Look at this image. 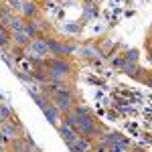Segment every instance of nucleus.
Listing matches in <instances>:
<instances>
[{"label": "nucleus", "instance_id": "f03ea898", "mask_svg": "<svg viewBox=\"0 0 152 152\" xmlns=\"http://www.w3.org/2000/svg\"><path fill=\"white\" fill-rule=\"evenodd\" d=\"M26 51L31 53L28 55V59H45L47 55H51L49 53V45H47V39H33L28 45H26Z\"/></svg>", "mask_w": 152, "mask_h": 152}, {"label": "nucleus", "instance_id": "a211bd4d", "mask_svg": "<svg viewBox=\"0 0 152 152\" xmlns=\"http://www.w3.org/2000/svg\"><path fill=\"white\" fill-rule=\"evenodd\" d=\"M148 85H150V87H152V79H148Z\"/></svg>", "mask_w": 152, "mask_h": 152}, {"label": "nucleus", "instance_id": "39448f33", "mask_svg": "<svg viewBox=\"0 0 152 152\" xmlns=\"http://www.w3.org/2000/svg\"><path fill=\"white\" fill-rule=\"evenodd\" d=\"M43 112H45L47 120L53 124V126H57V128L61 126V112L55 107V104H47L45 107H43Z\"/></svg>", "mask_w": 152, "mask_h": 152}, {"label": "nucleus", "instance_id": "9d476101", "mask_svg": "<svg viewBox=\"0 0 152 152\" xmlns=\"http://www.w3.org/2000/svg\"><path fill=\"white\" fill-rule=\"evenodd\" d=\"M6 24L10 26V31H12V33H16V31H23V26H24L23 18H16V16H10V20H8Z\"/></svg>", "mask_w": 152, "mask_h": 152}, {"label": "nucleus", "instance_id": "1a4fd4ad", "mask_svg": "<svg viewBox=\"0 0 152 152\" xmlns=\"http://www.w3.org/2000/svg\"><path fill=\"white\" fill-rule=\"evenodd\" d=\"M23 31L26 33L28 39H37L39 37V23H24Z\"/></svg>", "mask_w": 152, "mask_h": 152}, {"label": "nucleus", "instance_id": "423d86ee", "mask_svg": "<svg viewBox=\"0 0 152 152\" xmlns=\"http://www.w3.org/2000/svg\"><path fill=\"white\" fill-rule=\"evenodd\" d=\"M69 148L71 152H89L91 150V140L85 138V136H79L73 144H69Z\"/></svg>", "mask_w": 152, "mask_h": 152}, {"label": "nucleus", "instance_id": "f257e3e1", "mask_svg": "<svg viewBox=\"0 0 152 152\" xmlns=\"http://www.w3.org/2000/svg\"><path fill=\"white\" fill-rule=\"evenodd\" d=\"M53 104H55V107H57L59 112H65V114L73 112V107H75V105H73L75 104V102H73V95H71V91L67 87L53 94Z\"/></svg>", "mask_w": 152, "mask_h": 152}, {"label": "nucleus", "instance_id": "7ed1b4c3", "mask_svg": "<svg viewBox=\"0 0 152 152\" xmlns=\"http://www.w3.org/2000/svg\"><path fill=\"white\" fill-rule=\"evenodd\" d=\"M47 45H49V53L57 55V59H63L65 55H71L75 51V45H63L59 41H53V39H49Z\"/></svg>", "mask_w": 152, "mask_h": 152}, {"label": "nucleus", "instance_id": "f3484780", "mask_svg": "<svg viewBox=\"0 0 152 152\" xmlns=\"http://www.w3.org/2000/svg\"><path fill=\"white\" fill-rule=\"evenodd\" d=\"M95 152H105V146H102V144H99V146L95 148Z\"/></svg>", "mask_w": 152, "mask_h": 152}, {"label": "nucleus", "instance_id": "4468645a", "mask_svg": "<svg viewBox=\"0 0 152 152\" xmlns=\"http://www.w3.org/2000/svg\"><path fill=\"white\" fill-rule=\"evenodd\" d=\"M79 53H83V57H97V55H99V51H95V49H89V47L79 49Z\"/></svg>", "mask_w": 152, "mask_h": 152}, {"label": "nucleus", "instance_id": "dca6fc26", "mask_svg": "<svg viewBox=\"0 0 152 152\" xmlns=\"http://www.w3.org/2000/svg\"><path fill=\"white\" fill-rule=\"evenodd\" d=\"M128 61H136V59H138V53H136V51H132V53H128Z\"/></svg>", "mask_w": 152, "mask_h": 152}, {"label": "nucleus", "instance_id": "2eb2a0df", "mask_svg": "<svg viewBox=\"0 0 152 152\" xmlns=\"http://www.w3.org/2000/svg\"><path fill=\"white\" fill-rule=\"evenodd\" d=\"M4 144H10V140L2 134V130H0V146H4Z\"/></svg>", "mask_w": 152, "mask_h": 152}, {"label": "nucleus", "instance_id": "ddd939ff", "mask_svg": "<svg viewBox=\"0 0 152 152\" xmlns=\"http://www.w3.org/2000/svg\"><path fill=\"white\" fill-rule=\"evenodd\" d=\"M0 114L4 120H12V107L8 104H0Z\"/></svg>", "mask_w": 152, "mask_h": 152}, {"label": "nucleus", "instance_id": "f8f14e48", "mask_svg": "<svg viewBox=\"0 0 152 152\" xmlns=\"http://www.w3.org/2000/svg\"><path fill=\"white\" fill-rule=\"evenodd\" d=\"M10 43V35L4 26H0V49H6V45Z\"/></svg>", "mask_w": 152, "mask_h": 152}, {"label": "nucleus", "instance_id": "0eeeda50", "mask_svg": "<svg viewBox=\"0 0 152 152\" xmlns=\"http://www.w3.org/2000/svg\"><path fill=\"white\" fill-rule=\"evenodd\" d=\"M59 134H61V138L67 142V144H73V142L79 138V134H77L73 128H69L67 124H61V126H59Z\"/></svg>", "mask_w": 152, "mask_h": 152}, {"label": "nucleus", "instance_id": "6e6552de", "mask_svg": "<svg viewBox=\"0 0 152 152\" xmlns=\"http://www.w3.org/2000/svg\"><path fill=\"white\" fill-rule=\"evenodd\" d=\"M12 41H14L18 47H26V45L31 43V39L26 37L24 31H16V33H12Z\"/></svg>", "mask_w": 152, "mask_h": 152}, {"label": "nucleus", "instance_id": "20e7f679", "mask_svg": "<svg viewBox=\"0 0 152 152\" xmlns=\"http://www.w3.org/2000/svg\"><path fill=\"white\" fill-rule=\"evenodd\" d=\"M0 130H2V134H4L8 140L18 138V122H16V120H6V122L0 126Z\"/></svg>", "mask_w": 152, "mask_h": 152}, {"label": "nucleus", "instance_id": "9b49d317", "mask_svg": "<svg viewBox=\"0 0 152 152\" xmlns=\"http://www.w3.org/2000/svg\"><path fill=\"white\" fill-rule=\"evenodd\" d=\"M23 14L26 16V18H33L37 14V6L33 4V2H24L23 4Z\"/></svg>", "mask_w": 152, "mask_h": 152}]
</instances>
